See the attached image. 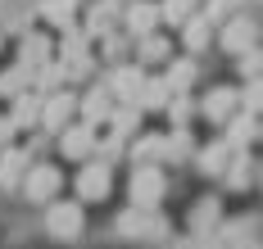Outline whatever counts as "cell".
Wrapping results in <instances>:
<instances>
[{
	"label": "cell",
	"mask_w": 263,
	"mask_h": 249,
	"mask_svg": "<svg viewBox=\"0 0 263 249\" xmlns=\"http://www.w3.org/2000/svg\"><path fill=\"white\" fill-rule=\"evenodd\" d=\"M240 5H245V0H204V5H200V14H204V18H209L213 28H218L222 18H232V14H240Z\"/></svg>",
	"instance_id": "cell-25"
},
{
	"label": "cell",
	"mask_w": 263,
	"mask_h": 249,
	"mask_svg": "<svg viewBox=\"0 0 263 249\" xmlns=\"http://www.w3.org/2000/svg\"><path fill=\"white\" fill-rule=\"evenodd\" d=\"M0 50H5V36H0Z\"/></svg>",
	"instance_id": "cell-29"
},
{
	"label": "cell",
	"mask_w": 263,
	"mask_h": 249,
	"mask_svg": "<svg viewBox=\"0 0 263 249\" xmlns=\"http://www.w3.org/2000/svg\"><path fill=\"white\" fill-rule=\"evenodd\" d=\"M195 154V140H191V132L186 127H173L168 136H159V145H155V163H186Z\"/></svg>",
	"instance_id": "cell-14"
},
{
	"label": "cell",
	"mask_w": 263,
	"mask_h": 249,
	"mask_svg": "<svg viewBox=\"0 0 263 249\" xmlns=\"http://www.w3.org/2000/svg\"><path fill=\"white\" fill-rule=\"evenodd\" d=\"M9 122H14V132H36V122H41V91H18V95H9Z\"/></svg>",
	"instance_id": "cell-12"
},
{
	"label": "cell",
	"mask_w": 263,
	"mask_h": 249,
	"mask_svg": "<svg viewBox=\"0 0 263 249\" xmlns=\"http://www.w3.org/2000/svg\"><path fill=\"white\" fill-rule=\"evenodd\" d=\"M41 9H46V18H54L59 28H68V23H73V14H78V0H46Z\"/></svg>",
	"instance_id": "cell-26"
},
{
	"label": "cell",
	"mask_w": 263,
	"mask_h": 249,
	"mask_svg": "<svg viewBox=\"0 0 263 249\" xmlns=\"http://www.w3.org/2000/svg\"><path fill=\"white\" fill-rule=\"evenodd\" d=\"M59 191H64V168L50 163V159H32L23 181H18V195H23L27 204H50Z\"/></svg>",
	"instance_id": "cell-1"
},
{
	"label": "cell",
	"mask_w": 263,
	"mask_h": 249,
	"mask_svg": "<svg viewBox=\"0 0 263 249\" xmlns=\"http://www.w3.org/2000/svg\"><path fill=\"white\" fill-rule=\"evenodd\" d=\"M132 55H136L141 68H155V64H163V59L173 55V41L155 28V32H145V36H136V41H132Z\"/></svg>",
	"instance_id": "cell-15"
},
{
	"label": "cell",
	"mask_w": 263,
	"mask_h": 249,
	"mask_svg": "<svg viewBox=\"0 0 263 249\" xmlns=\"http://www.w3.org/2000/svg\"><path fill=\"white\" fill-rule=\"evenodd\" d=\"M236 109H240V91H236V86H213L204 100H195V113H200V118H209L213 127H222Z\"/></svg>",
	"instance_id": "cell-10"
},
{
	"label": "cell",
	"mask_w": 263,
	"mask_h": 249,
	"mask_svg": "<svg viewBox=\"0 0 263 249\" xmlns=\"http://www.w3.org/2000/svg\"><path fill=\"white\" fill-rule=\"evenodd\" d=\"M114 95H109V86L100 82V77H91V86L86 91H78V118L82 122H91V127H105L109 113H114Z\"/></svg>",
	"instance_id": "cell-7"
},
{
	"label": "cell",
	"mask_w": 263,
	"mask_h": 249,
	"mask_svg": "<svg viewBox=\"0 0 263 249\" xmlns=\"http://www.w3.org/2000/svg\"><path fill=\"white\" fill-rule=\"evenodd\" d=\"M73 191H78L82 204H100V199H109L114 195V163H105V159H82L78 163V177H73Z\"/></svg>",
	"instance_id": "cell-3"
},
{
	"label": "cell",
	"mask_w": 263,
	"mask_h": 249,
	"mask_svg": "<svg viewBox=\"0 0 263 249\" xmlns=\"http://www.w3.org/2000/svg\"><path fill=\"white\" fill-rule=\"evenodd\" d=\"M36 154L27 150V145H5L0 150V191H18V181H23V172H27V163H32Z\"/></svg>",
	"instance_id": "cell-11"
},
{
	"label": "cell",
	"mask_w": 263,
	"mask_h": 249,
	"mask_svg": "<svg viewBox=\"0 0 263 249\" xmlns=\"http://www.w3.org/2000/svg\"><path fill=\"white\" fill-rule=\"evenodd\" d=\"M118 231H123V236H163V222L155 218V209H136V204H132V213H123Z\"/></svg>",
	"instance_id": "cell-18"
},
{
	"label": "cell",
	"mask_w": 263,
	"mask_h": 249,
	"mask_svg": "<svg viewBox=\"0 0 263 249\" xmlns=\"http://www.w3.org/2000/svg\"><path fill=\"white\" fill-rule=\"evenodd\" d=\"M114 28H118V5L114 0H91L86 5V18H82V36L86 41H100Z\"/></svg>",
	"instance_id": "cell-13"
},
{
	"label": "cell",
	"mask_w": 263,
	"mask_h": 249,
	"mask_svg": "<svg viewBox=\"0 0 263 249\" xmlns=\"http://www.w3.org/2000/svg\"><path fill=\"white\" fill-rule=\"evenodd\" d=\"M118 28L127 32L132 41L145 36V32H155V28H163L159 23V0H127V5H118Z\"/></svg>",
	"instance_id": "cell-8"
},
{
	"label": "cell",
	"mask_w": 263,
	"mask_h": 249,
	"mask_svg": "<svg viewBox=\"0 0 263 249\" xmlns=\"http://www.w3.org/2000/svg\"><path fill=\"white\" fill-rule=\"evenodd\" d=\"M168 95H173V91H168V82L145 73V82H141V91H136V109H141V113H163Z\"/></svg>",
	"instance_id": "cell-19"
},
{
	"label": "cell",
	"mask_w": 263,
	"mask_h": 249,
	"mask_svg": "<svg viewBox=\"0 0 263 249\" xmlns=\"http://www.w3.org/2000/svg\"><path fill=\"white\" fill-rule=\"evenodd\" d=\"M163 113H168L173 127H191V118H195V95H191V91H173L168 105H163Z\"/></svg>",
	"instance_id": "cell-21"
},
{
	"label": "cell",
	"mask_w": 263,
	"mask_h": 249,
	"mask_svg": "<svg viewBox=\"0 0 263 249\" xmlns=\"http://www.w3.org/2000/svg\"><path fill=\"white\" fill-rule=\"evenodd\" d=\"M114 5H127V0H114Z\"/></svg>",
	"instance_id": "cell-30"
},
{
	"label": "cell",
	"mask_w": 263,
	"mask_h": 249,
	"mask_svg": "<svg viewBox=\"0 0 263 249\" xmlns=\"http://www.w3.org/2000/svg\"><path fill=\"white\" fill-rule=\"evenodd\" d=\"M127 195H132L136 209H159L163 195H168V172H163V163H132Z\"/></svg>",
	"instance_id": "cell-2"
},
{
	"label": "cell",
	"mask_w": 263,
	"mask_h": 249,
	"mask_svg": "<svg viewBox=\"0 0 263 249\" xmlns=\"http://www.w3.org/2000/svg\"><path fill=\"white\" fill-rule=\"evenodd\" d=\"M213 41H218L227 55H245L250 46H259V36H254V23H250L245 14H232V18H222V23L213 28Z\"/></svg>",
	"instance_id": "cell-9"
},
{
	"label": "cell",
	"mask_w": 263,
	"mask_h": 249,
	"mask_svg": "<svg viewBox=\"0 0 263 249\" xmlns=\"http://www.w3.org/2000/svg\"><path fill=\"white\" fill-rule=\"evenodd\" d=\"M177 32H182V46H186V55H200V50H209V41H213V23L195 9V14H186L182 23H177Z\"/></svg>",
	"instance_id": "cell-16"
},
{
	"label": "cell",
	"mask_w": 263,
	"mask_h": 249,
	"mask_svg": "<svg viewBox=\"0 0 263 249\" xmlns=\"http://www.w3.org/2000/svg\"><path fill=\"white\" fill-rule=\"evenodd\" d=\"M32 73H36V68L18 59V64H14V68H9V73L0 77V95L9 100V95H18V91H27V86H32Z\"/></svg>",
	"instance_id": "cell-23"
},
{
	"label": "cell",
	"mask_w": 263,
	"mask_h": 249,
	"mask_svg": "<svg viewBox=\"0 0 263 249\" xmlns=\"http://www.w3.org/2000/svg\"><path fill=\"white\" fill-rule=\"evenodd\" d=\"M204 222H209V226L218 222V199H200V204H195V218H191V226L200 231Z\"/></svg>",
	"instance_id": "cell-27"
},
{
	"label": "cell",
	"mask_w": 263,
	"mask_h": 249,
	"mask_svg": "<svg viewBox=\"0 0 263 249\" xmlns=\"http://www.w3.org/2000/svg\"><path fill=\"white\" fill-rule=\"evenodd\" d=\"M41 209H46V236H50V240H78L82 231H86L82 199H59V195H54L50 204H41Z\"/></svg>",
	"instance_id": "cell-4"
},
{
	"label": "cell",
	"mask_w": 263,
	"mask_h": 249,
	"mask_svg": "<svg viewBox=\"0 0 263 249\" xmlns=\"http://www.w3.org/2000/svg\"><path fill=\"white\" fill-rule=\"evenodd\" d=\"M50 55H54V41L46 36V32H27L23 41H18V59L32 64V68H36V64H46Z\"/></svg>",
	"instance_id": "cell-20"
},
{
	"label": "cell",
	"mask_w": 263,
	"mask_h": 249,
	"mask_svg": "<svg viewBox=\"0 0 263 249\" xmlns=\"http://www.w3.org/2000/svg\"><path fill=\"white\" fill-rule=\"evenodd\" d=\"M78 118V91L73 86H59V91H50V95H41V132L46 136H54L59 127H68Z\"/></svg>",
	"instance_id": "cell-6"
},
{
	"label": "cell",
	"mask_w": 263,
	"mask_h": 249,
	"mask_svg": "<svg viewBox=\"0 0 263 249\" xmlns=\"http://www.w3.org/2000/svg\"><path fill=\"white\" fill-rule=\"evenodd\" d=\"M191 159L204 168V172H222V163L232 159V145H227V140H213V145H204V150H195Z\"/></svg>",
	"instance_id": "cell-22"
},
{
	"label": "cell",
	"mask_w": 263,
	"mask_h": 249,
	"mask_svg": "<svg viewBox=\"0 0 263 249\" xmlns=\"http://www.w3.org/2000/svg\"><path fill=\"white\" fill-rule=\"evenodd\" d=\"M96 136H100V127H91V122L73 118L68 127H59V132H54V150H59V159L82 163V159H91V154H96Z\"/></svg>",
	"instance_id": "cell-5"
},
{
	"label": "cell",
	"mask_w": 263,
	"mask_h": 249,
	"mask_svg": "<svg viewBox=\"0 0 263 249\" xmlns=\"http://www.w3.org/2000/svg\"><path fill=\"white\" fill-rule=\"evenodd\" d=\"M14 136H18V132H14V122H9V113H0V150H5V145H9Z\"/></svg>",
	"instance_id": "cell-28"
},
{
	"label": "cell",
	"mask_w": 263,
	"mask_h": 249,
	"mask_svg": "<svg viewBox=\"0 0 263 249\" xmlns=\"http://www.w3.org/2000/svg\"><path fill=\"white\" fill-rule=\"evenodd\" d=\"M159 77L168 82V91H191V86H195V77H200V64H195V55H177V59L168 55Z\"/></svg>",
	"instance_id": "cell-17"
},
{
	"label": "cell",
	"mask_w": 263,
	"mask_h": 249,
	"mask_svg": "<svg viewBox=\"0 0 263 249\" xmlns=\"http://www.w3.org/2000/svg\"><path fill=\"white\" fill-rule=\"evenodd\" d=\"M195 9H200V0H159V23L177 28L186 14H195Z\"/></svg>",
	"instance_id": "cell-24"
}]
</instances>
